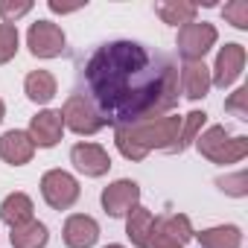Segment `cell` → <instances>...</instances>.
Listing matches in <instances>:
<instances>
[{
  "mask_svg": "<svg viewBox=\"0 0 248 248\" xmlns=\"http://www.w3.org/2000/svg\"><path fill=\"white\" fill-rule=\"evenodd\" d=\"M88 99L105 126H138L178 105V67L140 41L99 44L82 67Z\"/></svg>",
  "mask_w": 248,
  "mask_h": 248,
  "instance_id": "1",
  "label": "cell"
},
{
  "mask_svg": "<svg viewBox=\"0 0 248 248\" xmlns=\"http://www.w3.org/2000/svg\"><path fill=\"white\" fill-rule=\"evenodd\" d=\"M196 146H199V152H202L207 161L222 164V167L236 164V161H242V158L248 155V138H242V135L231 138L225 126H210V129H204V132L196 138Z\"/></svg>",
  "mask_w": 248,
  "mask_h": 248,
  "instance_id": "2",
  "label": "cell"
},
{
  "mask_svg": "<svg viewBox=\"0 0 248 248\" xmlns=\"http://www.w3.org/2000/svg\"><path fill=\"white\" fill-rule=\"evenodd\" d=\"M178 129H181V117H175V114H164V117H155V120H146V123L132 126L138 143L146 152H152V149L172 152V146L178 140Z\"/></svg>",
  "mask_w": 248,
  "mask_h": 248,
  "instance_id": "3",
  "label": "cell"
},
{
  "mask_svg": "<svg viewBox=\"0 0 248 248\" xmlns=\"http://www.w3.org/2000/svg\"><path fill=\"white\" fill-rule=\"evenodd\" d=\"M219 32L213 24L207 21H193V24H184L178 27V38H175V47H178V56L184 62H202L210 47L216 44Z\"/></svg>",
  "mask_w": 248,
  "mask_h": 248,
  "instance_id": "4",
  "label": "cell"
},
{
  "mask_svg": "<svg viewBox=\"0 0 248 248\" xmlns=\"http://www.w3.org/2000/svg\"><path fill=\"white\" fill-rule=\"evenodd\" d=\"M62 123H64V129L76 132V135H96L99 129H105V123L102 117L96 114L93 102L85 96V93H70L62 105Z\"/></svg>",
  "mask_w": 248,
  "mask_h": 248,
  "instance_id": "5",
  "label": "cell"
},
{
  "mask_svg": "<svg viewBox=\"0 0 248 248\" xmlns=\"http://www.w3.org/2000/svg\"><path fill=\"white\" fill-rule=\"evenodd\" d=\"M41 196H44V202H47L53 210H70V207L79 202L82 187H79V181H76L70 172H64V170H50V172L41 175Z\"/></svg>",
  "mask_w": 248,
  "mask_h": 248,
  "instance_id": "6",
  "label": "cell"
},
{
  "mask_svg": "<svg viewBox=\"0 0 248 248\" xmlns=\"http://www.w3.org/2000/svg\"><path fill=\"white\" fill-rule=\"evenodd\" d=\"M64 30L53 21H35L30 24V32H27V47L35 59H59L64 53Z\"/></svg>",
  "mask_w": 248,
  "mask_h": 248,
  "instance_id": "7",
  "label": "cell"
},
{
  "mask_svg": "<svg viewBox=\"0 0 248 248\" xmlns=\"http://www.w3.org/2000/svg\"><path fill=\"white\" fill-rule=\"evenodd\" d=\"M99 202H102V210L111 219H126L140 202V187L132 178H120V181H114V184H108L102 190Z\"/></svg>",
  "mask_w": 248,
  "mask_h": 248,
  "instance_id": "8",
  "label": "cell"
},
{
  "mask_svg": "<svg viewBox=\"0 0 248 248\" xmlns=\"http://www.w3.org/2000/svg\"><path fill=\"white\" fill-rule=\"evenodd\" d=\"M245 70V47L242 44H225L216 56V64L210 70V85L216 88H231Z\"/></svg>",
  "mask_w": 248,
  "mask_h": 248,
  "instance_id": "9",
  "label": "cell"
},
{
  "mask_svg": "<svg viewBox=\"0 0 248 248\" xmlns=\"http://www.w3.org/2000/svg\"><path fill=\"white\" fill-rule=\"evenodd\" d=\"M70 164L85 175V178H102L111 170V158L105 152V146L99 143H76L70 149Z\"/></svg>",
  "mask_w": 248,
  "mask_h": 248,
  "instance_id": "10",
  "label": "cell"
},
{
  "mask_svg": "<svg viewBox=\"0 0 248 248\" xmlns=\"http://www.w3.org/2000/svg\"><path fill=\"white\" fill-rule=\"evenodd\" d=\"M30 140L35 143V149H53L62 135H64V123H62V114L59 111H38L32 120H30V129H27Z\"/></svg>",
  "mask_w": 248,
  "mask_h": 248,
  "instance_id": "11",
  "label": "cell"
},
{
  "mask_svg": "<svg viewBox=\"0 0 248 248\" xmlns=\"http://www.w3.org/2000/svg\"><path fill=\"white\" fill-rule=\"evenodd\" d=\"M62 239L67 248H93L99 239V225L93 216L73 213V216H67V222L62 228Z\"/></svg>",
  "mask_w": 248,
  "mask_h": 248,
  "instance_id": "12",
  "label": "cell"
},
{
  "mask_svg": "<svg viewBox=\"0 0 248 248\" xmlns=\"http://www.w3.org/2000/svg\"><path fill=\"white\" fill-rule=\"evenodd\" d=\"M32 155H35V143L30 140L27 132L9 129V132L0 135V158L9 167H24V164L32 161Z\"/></svg>",
  "mask_w": 248,
  "mask_h": 248,
  "instance_id": "13",
  "label": "cell"
},
{
  "mask_svg": "<svg viewBox=\"0 0 248 248\" xmlns=\"http://www.w3.org/2000/svg\"><path fill=\"white\" fill-rule=\"evenodd\" d=\"M178 85H181V93L187 99H204L207 91H210V67L204 62H184L178 67Z\"/></svg>",
  "mask_w": 248,
  "mask_h": 248,
  "instance_id": "14",
  "label": "cell"
},
{
  "mask_svg": "<svg viewBox=\"0 0 248 248\" xmlns=\"http://www.w3.org/2000/svg\"><path fill=\"white\" fill-rule=\"evenodd\" d=\"M0 219H3L9 228H18L30 219H35V204L27 193H9L0 204Z\"/></svg>",
  "mask_w": 248,
  "mask_h": 248,
  "instance_id": "15",
  "label": "cell"
},
{
  "mask_svg": "<svg viewBox=\"0 0 248 248\" xmlns=\"http://www.w3.org/2000/svg\"><path fill=\"white\" fill-rule=\"evenodd\" d=\"M152 231H155V213L138 204V207L126 216V236L132 239V245L146 248L149 239H152Z\"/></svg>",
  "mask_w": 248,
  "mask_h": 248,
  "instance_id": "16",
  "label": "cell"
},
{
  "mask_svg": "<svg viewBox=\"0 0 248 248\" xmlns=\"http://www.w3.org/2000/svg\"><path fill=\"white\" fill-rule=\"evenodd\" d=\"M24 93L38 102V105H47L56 93H59V82L50 70H32L27 79H24Z\"/></svg>",
  "mask_w": 248,
  "mask_h": 248,
  "instance_id": "17",
  "label": "cell"
},
{
  "mask_svg": "<svg viewBox=\"0 0 248 248\" xmlns=\"http://www.w3.org/2000/svg\"><path fill=\"white\" fill-rule=\"evenodd\" d=\"M47 239H50V231H47V225L38 222V219L24 222V225L12 228V233H9L12 248H44Z\"/></svg>",
  "mask_w": 248,
  "mask_h": 248,
  "instance_id": "18",
  "label": "cell"
},
{
  "mask_svg": "<svg viewBox=\"0 0 248 248\" xmlns=\"http://www.w3.org/2000/svg\"><path fill=\"white\" fill-rule=\"evenodd\" d=\"M196 12H199V3H190V0H164V3H155V15L172 27L193 24Z\"/></svg>",
  "mask_w": 248,
  "mask_h": 248,
  "instance_id": "19",
  "label": "cell"
},
{
  "mask_svg": "<svg viewBox=\"0 0 248 248\" xmlns=\"http://www.w3.org/2000/svg\"><path fill=\"white\" fill-rule=\"evenodd\" d=\"M202 248H239L242 245V231L236 225H216L202 233H196Z\"/></svg>",
  "mask_w": 248,
  "mask_h": 248,
  "instance_id": "20",
  "label": "cell"
},
{
  "mask_svg": "<svg viewBox=\"0 0 248 248\" xmlns=\"http://www.w3.org/2000/svg\"><path fill=\"white\" fill-rule=\"evenodd\" d=\"M155 228H158L161 233H167L170 239H175L178 245H187V242L196 236V231H193V225H190V216H184V213L158 216V219H155Z\"/></svg>",
  "mask_w": 248,
  "mask_h": 248,
  "instance_id": "21",
  "label": "cell"
},
{
  "mask_svg": "<svg viewBox=\"0 0 248 248\" xmlns=\"http://www.w3.org/2000/svg\"><path fill=\"white\" fill-rule=\"evenodd\" d=\"M204 123H207V114L204 111H190L187 117H181V129H178V140H175L172 152H184L187 146H193L196 138L204 129Z\"/></svg>",
  "mask_w": 248,
  "mask_h": 248,
  "instance_id": "22",
  "label": "cell"
},
{
  "mask_svg": "<svg viewBox=\"0 0 248 248\" xmlns=\"http://www.w3.org/2000/svg\"><path fill=\"white\" fill-rule=\"evenodd\" d=\"M114 146L120 149V155L126 158V161H143V158L149 155V152L138 143L132 126H120V129H114Z\"/></svg>",
  "mask_w": 248,
  "mask_h": 248,
  "instance_id": "23",
  "label": "cell"
},
{
  "mask_svg": "<svg viewBox=\"0 0 248 248\" xmlns=\"http://www.w3.org/2000/svg\"><path fill=\"white\" fill-rule=\"evenodd\" d=\"M18 44H21L18 27L0 24V64H6V62H12L18 56Z\"/></svg>",
  "mask_w": 248,
  "mask_h": 248,
  "instance_id": "24",
  "label": "cell"
},
{
  "mask_svg": "<svg viewBox=\"0 0 248 248\" xmlns=\"http://www.w3.org/2000/svg\"><path fill=\"white\" fill-rule=\"evenodd\" d=\"M30 12H32L30 0H0V21H3V24L15 27V21L24 18V15H30Z\"/></svg>",
  "mask_w": 248,
  "mask_h": 248,
  "instance_id": "25",
  "label": "cell"
},
{
  "mask_svg": "<svg viewBox=\"0 0 248 248\" xmlns=\"http://www.w3.org/2000/svg\"><path fill=\"white\" fill-rule=\"evenodd\" d=\"M222 15L236 30H248V3H245V0H231V3H225L222 6Z\"/></svg>",
  "mask_w": 248,
  "mask_h": 248,
  "instance_id": "26",
  "label": "cell"
},
{
  "mask_svg": "<svg viewBox=\"0 0 248 248\" xmlns=\"http://www.w3.org/2000/svg\"><path fill=\"white\" fill-rule=\"evenodd\" d=\"M245 99H248V88H239V91H233V93H231V99L225 102V111L236 114L239 120H248V108H245Z\"/></svg>",
  "mask_w": 248,
  "mask_h": 248,
  "instance_id": "27",
  "label": "cell"
},
{
  "mask_svg": "<svg viewBox=\"0 0 248 248\" xmlns=\"http://www.w3.org/2000/svg\"><path fill=\"white\" fill-rule=\"evenodd\" d=\"M225 193H231V196H245L248 190H245V172H236V175H231V178H219L216 181Z\"/></svg>",
  "mask_w": 248,
  "mask_h": 248,
  "instance_id": "28",
  "label": "cell"
},
{
  "mask_svg": "<svg viewBox=\"0 0 248 248\" xmlns=\"http://www.w3.org/2000/svg\"><path fill=\"white\" fill-rule=\"evenodd\" d=\"M146 248H184V245H178L175 239H170L167 233H161V231L155 228V231H152V239H149Z\"/></svg>",
  "mask_w": 248,
  "mask_h": 248,
  "instance_id": "29",
  "label": "cell"
},
{
  "mask_svg": "<svg viewBox=\"0 0 248 248\" xmlns=\"http://www.w3.org/2000/svg\"><path fill=\"white\" fill-rule=\"evenodd\" d=\"M50 9H53V12H62V15H67V12H76L79 6H62V3H56V0H50Z\"/></svg>",
  "mask_w": 248,
  "mask_h": 248,
  "instance_id": "30",
  "label": "cell"
},
{
  "mask_svg": "<svg viewBox=\"0 0 248 248\" xmlns=\"http://www.w3.org/2000/svg\"><path fill=\"white\" fill-rule=\"evenodd\" d=\"M3 117H6V105H3V99H0V123H3Z\"/></svg>",
  "mask_w": 248,
  "mask_h": 248,
  "instance_id": "31",
  "label": "cell"
},
{
  "mask_svg": "<svg viewBox=\"0 0 248 248\" xmlns=\"http://www.w3.org/2000/svg\"><path fill=\"white\" fill-rule=\"evenodd\" d=\"M105 248H123V245H117V242H114V245H105Z\"/></svg>",
  "mask_w": 248,
  "mask_h": 248,
  "instance_id": "32",
  "label": "cell"
}]
</instances>
